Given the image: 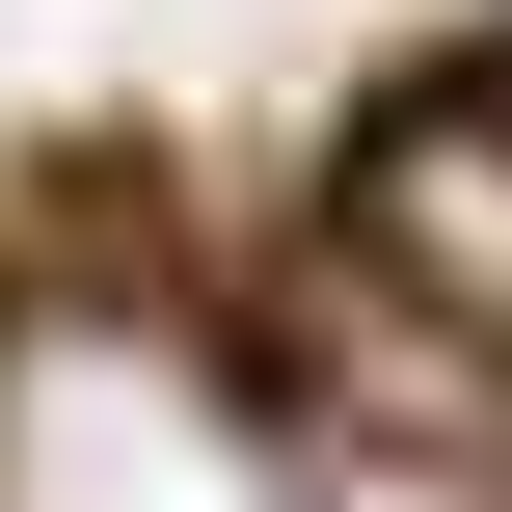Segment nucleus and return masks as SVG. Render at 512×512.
Returning a JSON list of instances; mask_svg holds the SVG:
<instances>
[{
  "label": "nucleus",
  "mask_w": 512,
  "mask_h": 512,
  "mask_svg": "<svg viewBox=\"0 0 512 512\" xmlns=\"http://www.w3.org/2000/svg\"><path fill=\"white\" fill-rule=\"evenodd\" d=\"M0 512H297V459L162 297H0Z\"/></svg>",
  "instance_id": "1"
},
{
  "label": "nucleus",
  "mask_w": 512,
  "mask_h": 512,
  "mask_svg": "<svg viewBox=\"0 0 512 512\" xmlns=\"http://www.w3.org/2000/svg\"><path fill=\"white\" fill-rule=\"evenodd\" d=\"M351 243H378L432 324H486V351H512V81H486V108H378V162H351Z\"/></svg>",
  "instance_id": "2"
}]
</instances>
